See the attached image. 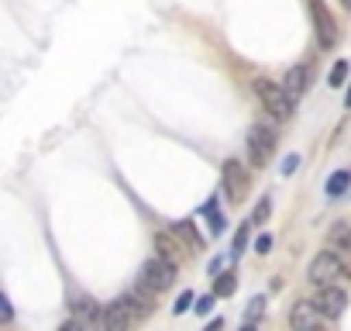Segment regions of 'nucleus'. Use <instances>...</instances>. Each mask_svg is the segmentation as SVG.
Instances as JSON below:
<instances>
[{
    "label": "nucleus",
    "instance_id": "nucleus-1",
    "mask_svg": "<svg viewBox=\"0 0 351 331\" xmlns=\"http://www.w3.org/2000/svg\"><path fill=\"white\" fill-rule=\"evenodd\" d=\"M252 90H255V97L262 100V107L276 117V121H289L293 117V97L282 90V83H272V80H265V76H255L252 80Z\"/></svg>",
    "mask_w": 351,
    "mask_h": 331
},
{
    "label": "nucleus",
    "instance_id": "nucleus-2",
    "mask_svg": "<svg viewBox=\"0 0 351 331\" xmlns=\"http://www.w3.org/2000/svg\"><path fill=\"white\" fill-rule=\"evenodd\" d=\"M138 283H141V286H148L152 293H162V290H169V286L176 283V262H169V259H162V255L148 259V262L141 266V276H138Z\"/></svg>",
    "mask_w": 351,
    "mask_h": 331
},
{
    "label": "nucleus",
    "instance_id": "nucleus-3",
    "mask_svg": "<svg viewBox=\"0 0 351 331\" xmlns=\"http://www.w3.org/2000/svg\"><path fill=\"white\" fill-rule=\"evenodd\" d=\"M221 187H224V197L231 204H241L245 194H248V173H245V166L238 159H228L224 162V170H221Z\"/></svg>",
    "mask_w": 351,
    "mask_h": 331
},
{
    "label": "nucleus",
    "instance_id": "nucleus-4",
    "mask_svg": "<svg viewBox=\"0 0 351 331\" xmlns=\"http://www.w3.org/2000/svg\"><path fill=\"white\" fill-rule=\"evenodd\" d=\"M272 148H276V131L269 124H252V131H248V162L265 166L272 159Z\"/></svg>",
    "mask_w": 351,
    "mask_h": 331
},
{
    "label": "nucleus",
    "instance_id": "nucleus-5",
    "mask_svg": "<svg viewBox=\"0 0 351 331\" xmlns=\"http://www.w3.org/2000/svg\"><path fill=\"white\" fill-rule=\"evenodd\" d=\"M310 304H313V310H317L320 317L337 321V317L344 314V307H348V293H344V290H337L334 283H327V286H320V290H317V297H313Z\"/></svg>",
    "mask_w": 351,
    "mask_h": 331
},
{
    "label": "nucleus",
    "instance_id": "nucleus-6",
    "mask_svg": "<svg viewBox=\"0 0 351 331\" xmlns=\"http://www.w3.org/2000/svg\"><path fill=\"white\" fill-rule=\"evenodd\" d=\"M310 18H313V32H317L320 49H334L337 45V25H334V14L327 11L324 0H310Z\"/></svg>",
    "mask_w": 351,
    "mask_h": 331
},
{
    "label": "nucleus",
    "instance_id": "nucleus-7",
    "mask_svg": "<svg viewBox=\"0 0 351 331\" xmlns=\"http://www.w3.org/2000/svg\"><path fill=\"white\" fill-rule=\"evenodd\" d=\"M117 304L131 314V321H141V317H148L152 310H155V293L148 290V286H134V290H128L124 297H117Z\"/></svg>",
    "mask_w": 351,
    "mask_h": 331
},
{
    "label": "nucleus",
    "instance_id": "nucleus-8",
    "mask_svg": "<svg viewBox=\"0 0 351 331\" xmlns=\"http://www.w3.org/2000/svg\"><path fill=\"white\" fill-rule=\"evenodd\" d=\"M306 276H310V283H317V286H327V283H334V279L341 276V266H337L334 252H330V249H327V252H320V255L310 262Z\"/></svg>",
    "mask_w": 351,
    "mask_h": 331
},
{
    "label": "nucleus",
    "instance_id": "nucleus-9",
    "mask_svg": "<svg viewBox=\"0 0 351 331\" xmlns=\"http://www.w3.org/2000/svg\"><path fill=\"white\" fill-rule=\"evenodd\" d=\"M131 324V314L114 300V304H107V307H100V317H97V328H104V331H124Z\"/></svg>",
    "mask_w": 351,
    "mask_h": 331
},
{
    "label": "nucleus",
    "instance_id": "nucleus-10",
    "mask_svg": "<svg viewBox=\"0 0 351 331\" xmlns=\"http://www.w3.org/2000/svg\"><path fill=\"white\" fill-rule=\"evenodd\" d=\"M317 321H320V314L313 310V304H310V300H300V304L289 310V324H293L296 331H313V328H317Z\"/></svg>",
    "mask_w": 351,
    "mask_h": 331
},
{
    "label": "nucleus",
    "instance_id": "nucleus-11",
    "mask_svg": "<svg viewBox=\"0 0 351 331\" xmlns=\"http://www.w3.org/2000/svg\"><path fill=\"white\" fill-rule=\"evenodd\" d=\"M306 87H310V66H293V69L286 73V80H282V90H286L293 100L303 97Z\"/></svg>",
    "mask_w": 351,
    "mask_h": 331
},
{
    "label": "nucleus",
    "instance_id": "nucleus-12",
    "mask_svg": "<svg viewBox=\"0 0 351 331\" xmlns=\"http://www.w3.org/2000/svg\"><path fill=\"white\" fill-rule=\"evenodd\" d=\"M155 249H158V255L162 259H169V262H176V266H180V259H183V252L180 249H186L180 238H176L172 231H158L155 235Z\"/></svg>",
    "mask_w": 351,
    "mask_h": 331
},
{
    "label": "nucleus",
    "instance_id": "nucleus-13",
    "mask_svg": "<svg viewBox=\"0 0 351 331\" xmlns=\"http://www.w3.org/2000/svg\"><path fill=\"white\" fill-rule=\"evenodd\" d=\"M172 235L180 238L190 252H200V249H204V238H200V231H197L193 221H176V225H172Z\"/></svg>",
    "mask_w": 351,
    "mask_h": 331
},
{
    "label": "nucleus",
    "instance_id": "nucleus-14",
    "mask_svg": "<svg viewBox=\"0 0 351 331\" xmlns=\"http://www.w3.org/2000/svg\"><path fill=\"white\" fill-rule=\"evenodd\" d=\"M73 314H76L83 324H97V317H100V307H97L90 297H80V300H73Z\"/></svg>",
    "mask_w": 351,
    "mask_h": 331
},
{
    "label": "nucleus",
    "instance_id": "nucleus-15",
    "mask_svg": "<svg viewBox=\"0 0 351 331\" xmlns=\"http://www.w3.org/2000/svg\"><path fill=\"white\" fill-rule=\"evenodd\" d=\"M348 187H351V170H337L327 180V197H341V194H348Z\"/></svg>",
    "mask_w": 351,
    "mask_h": 331
},
{
    "label": "nucleus",
    "instance_id": "nucleus-16",
    "mask_svg": "<svg viewBox=\"0 0 351 331\" xmlns=\"http://www.w3.org/2000/svg\"><path fill=\"white\" fill-rule=\"evenodd\" d=\"M204 211H207V218H210V221H207L210 231H214V235H224V231H228V221H224V214L217 211V201H207Z\"/></svg>",
    "mask_w": 351,
    "mask_h": 331
},
{
    "label": "nucleus",
    "instance_id": "nucleus-17",
    "mask_svg": "<svg viewBox=\"0 0 351 331\" xmlns=\"http://www.w3.org/2000/svg\"><path fill=\"white\" fill-rule=\"evenodd\" d=\"M234 286H238L234 273H217V276H214V297H231Z\"/></svg>",
    "mask_w": 351,
    "mask_h": 331
},
{
    "label": "nucleus",
    "instance_id": "nucleus-18",
    "mask_svg": "<svg viewBox=\"0 0 351 331\" xmlns=\"http://www.w3.org/2000/svg\"><path fill=\"white\" fill-rule=\"evenodd\" d=\"M327 242H330V249H337V245H351V228H348V225H334L330 235H327Z\"/></svg>",
    "mask_w": 351,
    "mask_h": 331
},
{
    "label": "nucleus",
    "instance_id": "nucleus-19",
    "mask_svg": "<svg viewBox=\"0 0 351 331\" xmlns=\"http://www.w3.org/2000/svg\"><path fill=\"white\" fill-rule=\"evenodd\" d=\"M330 252H334V259H337V266H341V276L351 279V245H337V249H330Z\"/></svg>",
    "mask_w": 351,
    "mask_h": 331
},
{
    "label": "nucleus",
    "instance_id": "nucleus-20",
    "mask_svg": "<svg viewBox=\"0 0 351 331\" xmlns=\"http://www.w3.org/2000/svg\"><path fill=\"white\" fill-rule=\"evenodd\" d=\"M269 214H272V201H269V197H262V201L255 204V211H252V225H265V221H269Z\"/></svg>",
    "mask_w": 351,
    "mask_h": 331
},
{
    "label": "nucleus",
    "instance_id": "nucleus-21",
    "mask_svg": "<svg viewBox=\"0 0 351 331\" xmlns=\"http://www.w3.org/2000/svg\"><path fill=\"white\" fill-rule=\"evenodd\" d=\"M344 80H348V62H344V59H337V62H334V69H330V87H341Z\"/></svg>",
    "mask_w": 351,
    "mask_h": 331
},
{
    "label": "nucleus",
    "instance_id": "nucleus-22",
    "mask_svg": "<svg viewBox=\"0 0 351 331\" xmlns=\"http://www.w3.org/2000/svg\"><path fill=\"white\" fill-rule=\"evenodd\" d=\"M262 307H265V300H262V297H255V300H252V307H248V317H245V328H252V324H255V321L262 317Z\"/></svg>",
    "mask_w": 351,
    "mask_h": 331
},
{
    "label": "nucleus",
    "instance_id": "nucleus-23",
    "mask_svg": "<svg viewBox=\"0 0 351 331\" xmlns=\"http://www.w3.org/2000/svg\"><path fill=\"white\" fill-rule=\"evenodd\" d=\"M11 321H14V307L4 293H0V324H11Z\"/></svg>",
    "mask_w": 351,
    "mask_h": 331
},
{
    "label": "nucleus",
    "instance_id": "nucleus-24",
    "mask_svg": "<svg viewBox=\"0 0 351 331\" xmlns=\"http://www.w3.org/2000/svg\"><path fill=\"white\" fill-rule=\"evenodd\" d=\"M245 245H248V225H241V228H238V235H234V252H231V255H241V252H245Z\"/></svg>",
    "mask_w": 351,
    "mask_h": 331
},
{
    "label": "nucleus",
    "instance_id": "nucleus-25",
    "mask_svg": "<svg viewBox=\"0 0 351 331\" xmlns=\"http://www.w3.org/2000/svg\"><path fill=\"white\" fill-rule=\"evenodd\" d=\"M193 300H197V297H193V290H186V293H180V300H176V307H172V310H176V314H186Z\"/></svg>",
    "mask_w": 351,
    "mask_h": 331
},
{
    "label": "nucleus",
    "instance_id": "nucleus-26",
    "mask_svg": "<svg viewBox=\"0 0 351 331\" xmlns=\"http://www.w3.org/2000/svg\"><path fill=\"white\" fill-rule=\"evenodd\" d=\"M255 252H258V255H269V252H272V235H258Z\"/></svg>",
    "mask_w": 351,
    "mask_h": 331
},
{
    "label": "nucleus",
    "instance_id": "nucleus-27",
    "mask_svg": "<svg viewBox=\"0 0 351 331\" xmlns=\"http://www.w3.org/2000/svg\"><path fill=\"white\" fill-rule=\"evenodd\" d=\"M214 300H217V297H214V293H207V297H200V300H193V304H197V310H200V314H210Z\"/></svg>",
    "mask_w": 351,
    "mask_h": 331
},
{
    "label": "nucleus",
    "instance_id": "nucleus-28",
    "mask_svg": "<svg viewBox=\"0 0 351 331\" xmlns=\"http://www.w3.org/2000/svg\"><path fill=\"white\" fill-rule=\"evenodd\" d=\"M296 166H300V155H286V162H282V173L289 176V173H296Z\"/></svg>",
    "mask_w": 351,
    "mask_h": 331
},
{
    "label": "nucleus",
    "instance_id": "nucleus-29",
    "mask_svg": "<svg viewBox=\"0 0 351 331\" xmlns=\"http://www.w3.org/2000/svg\"><path fill=\"white\" fill-rule=\"evenodd\" d=\"M344 104H348V107H351V87H348V97H344Z\"/></svg>",
    "mask_w": 351,
    "mask_h": 331
},
{
    "label": "nucleus",
    "instance_id": "nucleus-30",
    "mask_svg": "<svg viewBox=\"0 0 351 331\" xmlns=\"http://www.w3.org/2000/svg\"><path fill=\"white\" fill-rule=\"evenodd\" d=\"M341 4H344V8H348V11H351V0H341Z\"/></svg>",
    "mask_w": 351,
    "mask_h": 331
}]
</instances>
